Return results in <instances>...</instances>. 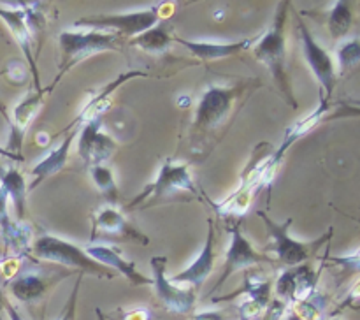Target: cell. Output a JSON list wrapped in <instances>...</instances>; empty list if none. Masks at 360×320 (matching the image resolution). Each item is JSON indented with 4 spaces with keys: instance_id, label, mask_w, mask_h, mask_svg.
I'll return each mask as SVG.
<instances>
[{
    "instance_id": "1",
    "label": "cell",
    "mask_w": 360,
    "mask_h": 320,
    "mask_svg": "<svg viewBox=\"0 0 360 320\" xmlns=\"http://www.w3.org/2000/svg\"><path fill=\"white\" fill-rule=\"evenodd\" d=\"M288 6H290V2L280 4V9H278L273 25L264 34V37L259 39L257 46L253 48V53H255L257 60L266 63L280 90L287 95V101L290 102L292 108H297V102L292 95L290 83H288L287 53H285V21H287Z\"/></svg>"
},
{
    "instance_id": "2",
    "label": "cell",
    "mask_w": 360,
    "mask_h": 320,
    "mask_svg": "<svg viewBox=\"0 0 360 320\" xmlns=\"http://www.w3.org/2000/svg\"><path fill=\"white\" fill-rule=\"evenodd\" d=\"M120 35L112 32H62L58 37L62 60H60V72L56 81H60L63 72L79 63L81 60L95 55V53L105 51V49H116Z\"/></svg>"
},
{
    "instance_id": "3",
    "label": "cell",
    "mask_w": 360,
    "mask_h": 320,
    "mask_svg": "<svg viewBox=\"0 0 360 320\" xmlns=\"http://www.w3.org/2000/svg\"><path fill=\"white\" fill-rule=\"evenodd\" d=\"M257 215H259L264 220V224L267 225V231H269L271 236V245L266 246V252H273L274 257H278L281 262L288 264V266H301L302 262H306V260L311 257V253L315 252L316 248H320L322 243H326L327 239L333 236V229H329V232H327L323 238L315 239V241L311 243H302L288 236V227H290L292 222H294L292 218L285 220L283 224H276V222L271 220L264 211H257Z\"/></svg>"
},
{
    "instance_id": "4",
    "label": "cell",
    "mask_w": 360,
    "mask_h": 320,
    "mask_svg": "<svg viewBox=\"0 0 360 320\" xmlns=\"http://www.w3.org/2000/svg\"><path fill=\"white\" fill-rule=\"evenodd\" d=\"M32 252H34V255L37 259L49 260V262H58L67 267H76V269H81V273H86L88 271V273H95L98 276H112L108 267L101 266L94 259H90L84 253V250L72 245L70 241H65V239L56 238V236L42 234L35 241V245L32 246Z\"/></svg>"
},
{
    "instance_id": "5",
    "label": "cell",
    "mask_w": 360,
    "mask_h": 320,
    "mask_svg": "<svg viewBox=\"0 0 360 320\" xmlns=\"http://www.w3.org/2000/svg\"><path fill=\"white\" fill-rule=\"evenodd\" d=\"M162 7L164 6H153L125 14H98L81 18L74 23V28H95L101 32H112L116 35H139L158 23Z\"/></svg>"
},
{
    "instance_id": "6",
    "label": "cell",
    "mask_w": 360,
    "mask_h": 320,
    "mask_svg": "<svg viewBox=\"0 0 360 320\" xmlns=\"http://www.w3.org/2000/svg\"><path fill=\"white\" fill-rule=\"evenodd\" d=\"M239 94H241L239 88H207V91L200 98L199 108H197L193 130H197L200 134L217 130L227 120V116L231 115L232 104L239 97Z\"/></svg>"
},
{
    "instance_id": "7",
    "label": "cell",
    "mask_w": 360,
    "mask_h": 320,
    "mask_svg": "<svg viewBox=\"0 0 360 320\" xmlns=\"http://www.w3.org/2000/svg\"><path fill=\"white\" fill-rule=\"evenodd\" d=\"M192 192L195 193V183H193L192 176L188 172V165L186 164H174L172 160H165L164 165H162L160 172H158L157 179H155L151 185H148L146 188L141 192L139 197L130 203L129 210L139 206L141 203L148 199H158V197H165L169 193L176 192Z\"/></svg>"
},
{
    "instance_id": "8",
    "label": "cell",
    "mask_w": 360,
    "mask_h": 320,
    "mask_svg": "<svg viewBox=\"0 0 360 320\" xmlns=\"http://www.w3.org/2000/svg\"><path fill=\"white\" fill-rule=\"evenodd\" d=\"M299 34H301L302 53H304L306 60H308V65L311 67L320 87L323 88L322 104H327V101L333 97L334 88H336V69H334L333 56L313 39L311 32L308 30V27H306L302 20H299Z\"/></svg>"
},
{
    "instance_id": "9",
    "label": "cell",
    "mask_w": 360,
    "mask_h": 320,
    "mask_svg": "<svg viewBox=\"0 0 360 320\" xmlns=\"http://www.w3.org/2000/svg\"><path fill=\"white\" fill-rule=\"evenodd\" d=\"M101 129L102 118L101 116H95L79 132V148H77V153H79V157L83 158V162L88 167L104 165V162H108L116 150L115 141L108 134H102Z\"/></svg>"
},
{
    "instance_id": "10",
    "label": "cell",
    "mask_w": 360,
    "mask_h": 320,
    "mask_svg": "<svg viewBox=\"0 0 360 320\" xmlns=\"http://www.w3.org/2000/svg\"><path fill=\"white\" fill-rule=\"evenodd\" d=\"M165 266H167V257L155 255L151 259V269H153V285L157 290L158 297L164 302L165 308L171 309L174 313H185L192 312L193 305H195V292L193 290H183V288L176 287L169 281L165 276Z\"/></svg>"
},
{
    "instance_id": "11",
    "label": "cell",
    "mask_w": 360,
    "mask_h": 320,
    "mask_svg": "<svg viewBox=\"0 0 360 320\" xmlns=\"http://www.w3.org/2000/svg\"><path fill=\"white\" fill-rule=\"evenodd\" d=\"M232 232V241L231 246H229L227 257H225V267H224V274L218 280V283L214 285L213 290H218L225 281L229 280L231 274H234L236 271L245 269V267H252L255 264H262L269 260V257L264 255L262 252H257L253 248L252 243L243 236L241 229H239V224H236L234 227L231 229Z\"/></svg>"
},
{
    "instance_id": "12",
    "label": "cell",
    "mask_w": 360,
    "mask_h": 320,
    "mask_svg": "<svg viewBox=\"0 0 360 320\" xmlns=\"http://www.w3.org/2000/svg\"><path fill=\"white\" fill-rule=\"evenodd\" d=\"M63 276H67L63 271L51 274L49 271H42L37 267V271H27L14 278L9 285L11 294L21 302H35L53 287V283L60 281Z\"/></svg>"
},
{
    "instance_id": "13",
    "label": "cell",
    "mask_w": 360,
    "mask_h": 320,
    "mask_svg": "<svg viewBox=\"0 0 360 320\" xmlns=\"http://www.w3.org/2000/svg\"><path fill=\"white\" fill-rule=\"evenodd\" d=\"M84 253H86L90 259H94L95 262H98L104 267H112L118 273H122L130 283L134 285H153V280L148 276H144L143 273H139L136 267V262L132 260H127L120 255L118 250H115L112 246L108 245H90L84 248Z\"/></svg>"
},
{
    "instance_id": "14",
    "label": "cell",
    "mask_w": 360,
    "mask_h": 320,
    "mask_svg": "<svg viewBox=\"0 0 360 320\" xmlns=\"http://www.w3.org/2000/svg\"><path fill=\"white\" fill-rule=\"evenodd\" d=\"M210 224V231H207V239L206 245H204L202 252L199 253L193 264H190L185 271H181L179 274L172 276L171 283H190L193 287H200L204 283L207 276L211 274L214 267V229H213V220L207 222Z\"/></svg>"
},
{
    "instance_id": "15",
    "label": "cell",
    "mask_w": 360,
    "mask_h": 320,
    "mask_svg": "<svg viewBox=\"0 0 360 320\" xmlns=\"http://www.w3.org/2000/svg\"><path fill=\"white\" fill-rule=\"evenodd\" d=\"M0 20L9 27V30L13 32V37L16 39V42L20 44V48L23 49L25 56L28 60V65L32 69V76H34L35 87L37 91H41V81H39V70L35 65L34 60V44H32V32L28 30L27 20H25V9H0Z\"/></svg>"
},
{
    "instance_id": "16",
    "label": "cell",
    "mask_w": 360,
    "mask_h": 320,
    "mask_svg": "<svg viewBox=\"0 0 360 320\" xmlns=\"http://www.w3.org/2000/svg\"><path fill=\"white\" fill-rule=\"evenodd\" d=\"M257 39L259 37L245 39V41H239V42H225V44H217V42L186 41V39H181V37H174L172 41L178 42V44H181V46H185V48L188 49L190 53H193L197 58L211 62V60H218V58H225V56L238 55V53L243 51V49L250 48V46H252Z\"/></svg>"
},
{
    "instance_id": "17",
    "label": "cell",
    "mask_w": 360,
    "mask_h": 320,
    "mask_svg": "<svg viewBox=\"0 0 360 320\" xmlns=\"http://www.w3.org/2000/svg\"><path fill=\"white\" fill-rule=\"evenodd\" d=\"M51 88L53 87L46 88V90H41V91H34V94H28L27 98L21 101L20 104L14 108V118H13V123H11L13 137H11L9 151L20 150L21 141H23V136H25V130H27L30 120L34 118L35 113H37L39 108H41L44 91H51Z\"/></svg>"
},
{
    "instance_id": "18",
    "label": "cell",
    "mask_w": 360,
    "mask_h": 320,
    "mask_svg": "<svg viewBox=\"0 0 360 320\" xmlns=\"http://www.w3.org/2000/svg\"><path fill=\"white\" fill-rule=\"evenodd\" d=\"M7 192L2 185H0V229H2V238L7 248L14 250V252L21 253L27 252L28 239H30V231L23 229L21 222L14 224L7 213Z\"/></svg>"
},
{
    "instance_id": "19",
    "label": "cell",
    "mask_w": 360,
    "mask_h": 320,
    "mask_svg": "<svg viewBox=\"0 0 360 320\" xmlns=\"http://www.w3.org/2000/svg\"><path fill=\"white\" fill-rule=\"evenodd\" d=\"M77 134H79V130H74V132H70L55 151H51L48 157L42 158V160L39 162L34 169H32L30 174L34 176V181L30 183V190L35 188V186H37L42 179L48 178V176L62 171L63 165H65V162H67V158H69V151H70V146H72V141L76 139Z\"/></svg>"
},
{
    "instance_id": "20",
    "label": "cell",
    "mask_w": 360,
    "mask_h": 320,
    "mask_svg": "<svg viewBox=\"0 0 360 320\" xmlns=\"http://www.w3.org/2000/svg\"><path fill=\"white\" fill-rule=\"evenodd\" d=\"M98 229L104 232H109V234H120L123 236V238L136 239V241H141L143 245L148 243L146 236H143L137 229H134L132 225L115 210V207H105V210H102L101 213L95 217L91 234H94L95 231H98Z\"/></svg>"
},
{
    "instance_id": "21",
    "label": "cell",
    "mask_w": 360,
    "mask_h": 320,
    "mask_svg": "<svg viewBox=\"0 0 360 320\" xmlns=\"http://www.w3.org/2000/svg\"><path fill=\"white\" fill-rule=\"evenodd\" d=\"M0 185L6 188L7 197L13 200L18 222H23L27 204V183L23 174L16 167H0Z\"/></svg>"
},
{
    "instance_id": "22",
    "label": "cell",
    "mask_w": 360,
    "mask_h": 320,
    "mask_svg": "<svg viewBox=\"0 0 360 320\" xmlns=\"http://www.w3.org/2000/svg\"><path fill=\"white\" fill-rule=\"evenodd\" d=\"M171 30L172 25L169 23V21H164V23L155 25L153 28H150V30L143 32V34H139L137 37H134L132 41H130V44L137 46V48H141L143 51L148 53L165 51V49L169 48V44L172 42V39H174Z\"/></svg>"
},
{
    "instance_id": "23",
    "label": "cell",
    "mask_w": 360,
    "mask_h": 320,
    "mask_svg": "<svg viewBox=\"0 0 360 320\" xmlns=\"http://www.w3.org/2000/svg\"><path fill=\"white\" fill-rule=\"evenodd\" d=\"M352 21H354V14H352L350 2H341L334 4L333 11L329 16V30L334 39L347 37V34L352 28Z\"/></svg>"
},
{
    "instance_id": "24",
    "label": "cell",
    "mask_w": 360,
    "mask_h": 320,
    "mask_svg": "<svg viewBox=\"0 0 360 320\" xmlns=\"http://www.w3.org/2000/svg\"><path fill=\"white\" fill-rule=\"evenodd\" d=\"M90 174L91 178H94L95 185H97L98 190L102 192V196L108 199V203L111 204V206H116L120 199V192L111 169H109L108 165H94V167H90Z\"/></svg>"
},
{
    "instance_id": "25",
    "label": "cell",
    "mask_w": 360,
    "mask_h": 320,
    "mask_svg": "<svg viewBox=\"0 0 360 320\" xmlns=\"http://www.w3.org/2000/svg\"><path fill=\"white\" fill-rule=\"evenodd\" d=\"M338 58H340V67L341 74H345L347 70H350L352 67H355L360 62V42L359 37L350 39V41L343 42L338 49Z\"/></svg>"
},
{
    "instance_id": "26",
    "label": "cell",
    "mask_w": 360,
    "mask_h": 320,
    "mask_svg": "<svg viewBox=\"0 0 360 320\" xmlns=\"http://www.w3.org/2000/svg\"><path fill=\"white\" fill-rule=\"evenodd\" d=\"M285 309H287V302L280 301V299H273V301L269 302V306L266 308V312H264L262 319L260 320H280L281 316H283Z\"/></svg>"
},
{
    "instance_id": "27",
    "label": "cell",
    "mask_w": 360,
    "mask_h": 320,
    "mask_svg": "<svg viewBox=\"0 0 360 320\" xmlns=\"http://www.w3.org/2000/svg\"><path fill=\"white\" fill-rule=\"evenodd\" d=\"M79 283H81V280H77L76 285H74V290H72V294H70L69 302H67L65 309H63V315L60 316V320H74V316H76V301H77V290H79Z\"/></svg>"
},
{
    "instance_id": "28",
    "label": "cell",
    "mask_w": 360,
    "mask_h": 320,
    "mask_svg": "<svg viewBox=\"0 0 360 320\" xmlns=\"http://www.w3.org/2000/svg\"><path fill=\"white\" fill-rule=\"evenodd\" d=\"M192 320H224V316L218 312H202L195 313V315L192 316Z\"/></svg>"
},
{
    "instance_id": "29",
    "label": "cell",
    "mask_w": 360,
    "mask_h": 320,
    "mask_svg": "<svg viewBox=\"0 0 360 320\" xmlns=\"http://www.w3.org/2000/svg\"><path fill=\"white\" fill-rule=\"evenodd\" d=\"M148 313L144 312V309H137V312H132L129 313V315L125 316V320H148Z\"/></svg>"
},
{
    "instance_id": "30",
    "label": "cell",
    "mask_w": 360,
    "mask_h": 320,
    "mask_svg": "<svg viewBox=\"0 0 360 320\" xmlns=\"http://www.w3.org/2000/svg\"><path fill=\"white\" fill-rule=\"evenodd\" d=\"M0 113H2V115L6 116V120H7V122H9V116H7V113H6V109H4V105H0Z\"/></svg>"
},
{
    "instance_id": "31",
    "label": "cell",
    "mask_w": 360,
    "mask_h": 320,
    "mask_svg": "<svg viewBox=\"0 0 360 320\" xmlns=\"http://www.w3.org/2000/svg\"><path fill=\"white\" fill-rule=\"evenodd\" d=\"M288 320H302V319H299V316L295 315V313H292V315L288 316Z\"/></svg>"
},
{
    "instance_id": "32",
    "label": "cell",
    "mask_w": 360,
    "mask_h": 320,
    "mask_svg": "<svg viewBox=\"0 0 360 320\" xmlns=\"http://www.w3.org/2000/svg\"><path fill=\"white\" fill-rule=\"evenodd\" d=\"M97 315H98V320H105V316L102 315V312H101V309H97Z\"/></svg>"
},
{
    "instance_id": "33",
    "label": "cell",
    "mask_w": 360,
    "mask_h": 320,
    "mask_svg": "<svg viewBox=\"0 0 360 320\" xmlns=\"http://www.w3.org/2000/svg\"><path fill=\"white\" fill-rule=\"evenodd\" d=\"M0 306H2V297H0Z\"/></svg>"
}]
</instances>
